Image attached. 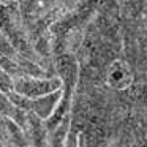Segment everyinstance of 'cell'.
I'll list each match as a JSON object with an SVG mask.
<instances>
[{
  "instance_id": "obj_1",
  "label": "cell",
  "mask_w": 147,
  "mask_h": 147,
  "mask_svg": "<svg viewBox=\"0 0 147 147\" xmlns=\"http://www.w3.org/2000/svg\"><path fill=\"white\" fill-rule=\"evenodd\" d=\"M68 147H76V134L71 133L68 138Z\"/></svg>"
}]
</instances>
